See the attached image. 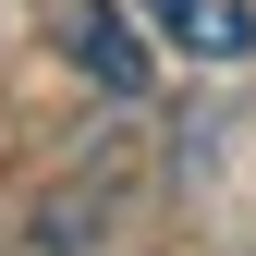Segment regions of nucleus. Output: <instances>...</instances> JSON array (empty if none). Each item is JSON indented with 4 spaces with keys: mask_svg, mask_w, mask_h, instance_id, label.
I'll list each match as a JSON object with an SVG mask.
<instances>
[{
    "mask_svg": "<svg viewBox=\"0 0 256 256\" xmlns=\"http://www.w3.org/2000/svg\"><path fill=\"white\" fill-rule=\"evenodd\" d=\"M146 24L183 61H244L256 49V0H146Z\"/></svg>",
    "mask_w": 256,
    "mask_h": 256,
    "instance_id": "nucleus-2",
    "label": "nucleus"
},
{
    "mask_svg": "<svg viewBox=\"0 0 256 256\" xmlns=\"http://www.w3.org/2000/svg\"><path fill=\"white\" fill-rule=\"evenodd\" d=\"M49 37H61V61H74L98 98H146V49H134V24H122L110 0H49Z\"/></svg>",
    "mask_w": 256,
    "mask_h": 256,
    "instance_id": "nucleus-1",
    "label": "nucleus"
}]
</instances>
